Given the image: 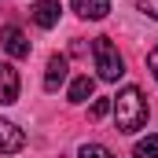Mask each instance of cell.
Segmentation results:
<instances>
[{
  "label": "cell",
  "mask_w": 158,
  "mask_h": 158,
  "mask_svg": "<svg viewBox=\"0 0 158 158\" xmlns=\"http://www.w3.org/2000/svg\"><path fill=\"white\" fill-rule=\"evenodd\" d=\"M92 59H96V70H99L103 81H118L125 74V59H121L118 44L110 37H96L92 40Z\"/></svg>",
  "instance_id": "cell-2"
},
{
  "label": "cell",
  "mask_w": 158,
  "mask_h": 158,
  "mask_svg": "<svg viewBox=\"0 0 158 158\" xmlns=\"http://www.w3.org/2000/svg\"><path fill=\"white\" fill-rule=\"evenodd\" d=\"M70 7L77 11L81 19H88V22H99V19H107V11H110V0H70Z\"/></svg>",
  "instance_id": "cell-8"
},
{
  "label": "cell",
  "mask_w": 158,
  "mask_h": 158,
  "mask_svg": "<svg viewBox=\"0 0 158 158\" xmlns=\"http://www.w3.org/2000/svg\"><path fill=\"white\" fill-rule=\"evenodd\" d=\"M132 155H136V158H158V136H143V140H136Z\"/></svg>",
  "instance_id": "cell-10"
},
{
  "label": "cell",
  "mask_w": 158,
  "mask_h": 158,
  "mask_svg": "<svg viewBox=\"0 0 158 158\" xmlns=\"http://www.w3.org/2000/svg\"><path fill=\"white\" fill-rule=\"evenodd\" d=\"M19 88H22L19 70H15L11 63H0V103H4V107H11V103L19 99Z\"/></svg>",
  "instance_id": "cell-5"
},
{
  "label": "cell",
  "mask_w": 158,
  "mask_h": 158,
  "mask_svg": "<svg viewBox=\"0 0 158 158\" xmlns=\"http://www.w3.org/2000/svg\"><path fill=\"white\" fill-rule=\"evenodd\" d=\"M110 107H114V99H96V103L88 107V118H92V121L107 118V114H110Z\"/></svg>",
  "instance_id": "cell-11"
},
{
  "label": "cell",
  "mask_w": 158,
  "mask_h": 158,
  "mask_svg": "<svg viewBox=\"0 0 158 158\" xmlns=\"http://www.w3.org/2000/svg\"><path fill=\"white\" fill-rule=\"evenodd\" d=\"M114 121H118V132H136V129H143L147 125V99H143V92L136 88V85H125L118 96H114Z\"/></svg>",
  "instance_id": "cell-1"
},
{
  "label": "cell",
  "mask_w": 158,
  "mask_h": 158,
  "mask_svg": "<svg viewBox=\"0 0 158 158\" xmlns=\"http://www.w3.org/2000/svg\"><path fill=\"white\" fill-rule=\"evenodd\" d=\"M66 70H70L66 55H52V59H48V66H44V88H48V92H55V88L66 81Z\"/></svg>",
  "instance_id": "cell-7"
},
{
  "label": "cell",
  "mask_w": 158,
  "mask_h": 158,
  "mask_svg": "<svg viewBox=\"0 0 158 158\" xmlns=\"http://www.w3.org/2000/svg\"><path fill=\"white\" fill-rule=\"evenodd\" d=\"M136 4H140V11H143V15L158 19V0H136Z\"/></svg>",
  "instance_id": "cell-13"
},
{
  "label": "cell",
  "mask_w": 158,
  "mask_h": 158,
  "mask_svg": "<svg viewBox=\"0 0 158 158\" xmlns=\"http://www.w3.org/2000/svg\"><path fill=\"white\" fill-rule=\"evenodd\" d=\"M59 15H63V4L59 0H37L33 4V22H37L40 30H52L59 22Z\"/></svg>",
  "instance_id": "cell-6"
},
{
  "label": "cell",
  "mask_w": 158,
  "mask_h": 158,
  "mask_svg": "<svg viewBox=\"0 0 158 158\" xmlns=\"http://www.w3.org/2000/svg\"><path fill=\"white\" fill-rule=\"evenodd\" d=\"M26 147V132L15 125V121L0 118V155H15V151H22Z\"/></svg>",
  "instance_id": "cell-4"
},
{
  "label": "cell",
  "mask_w": 158,
  "mask_h": 158,
  "mask_svg": "<svg viewBox=\"0 0 158 158\" xmlns=\"http://www.w3.org/2000/svg\"><path fill=\"white\" fill-rule=\"evenodd\" d=\"M92 77L88 74H81V77H74L70 81V103H85V99H92Z\"/></svg>",
  "instance_id": "cell-9"
},
{
  "label": "cell",
  "mask_w": 158,
  "mask_h": 158,
  "mask_svg": "<svg viewBox=\"0 0 158 158\" xmlns=\"http://www.w3.org/2000/svg\"><path fill=\"white\" fill-rule=\"evenodd\" d=\"M0 44H4V52H7L11 59H26V55H30V37H26L19 26H4V30H0Z\"/></svg>",
  "instance_id": "cell-3"
},
{
  "label": "cell",
  "mask_w": 158,
  "mask_h": 158,
  "mask_svg": "<svg viewBox=\"0 0 158 158\" xmlns=\"http://www.w3.org/2000/svg\"><path fill=\"white\" fill-rule=\"evenodd\" d=\"M147 66H151V74H155V81H158V44L147 52Z\"/></svg>",
  "instance_id": "cell-14"
},
{
  "label": "cell",
  "mask_w": 158,
  "mask_h": 158,
  "mask_svg": "<svg viewBox=\"0 0 158 158\" xmlns=\"http://www.w3.org/2000/svg\"><path fill=\"white\" fill-rule=\"evenodd\" d=\"M77 158H110V151H107L103 143H85L77 151Z\"/></svg>",
  "instance_id": "cell-12"
}]
</instances>
